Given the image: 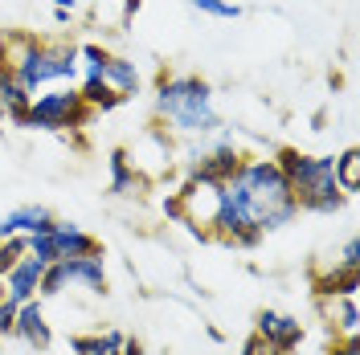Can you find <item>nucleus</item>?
<instances>
[{"instance_id":"nucleus-24","label":"nucleus","mask_w":360,"mask_h":355,"mask_svg":"<svg viewBox=\"0 0 360 355\" xmlns=\"http://www.w3.org/2000/svg\"><path fill=\"white\" fill-rule=\"evenodd\" d=\"M340 266H344V269H360V241H356V237H348V241H344V257H340Z\"/></svg>"},{"instance_id":"nucleus-9","label":"nucleus","mask_w":360,"mask_h":355,"mask_svg":"<svg viewBox=\"0 0 360 355\" xmlns=\"http://www.w3.org/2000/svg\"><path fill=\"white\" fill-rule=\"evenodd\" d=\"M242 163H246V156L229 143V139H221V143H213L209 152H201V159H197V176L213 180V184H229V180L242 172Z\"/></svg>"},{"instance_id":"nucleus-11","label":"nucleus","mask_w":360,"mask_h":355,"mask_svg":"<svg viewBox=\"0 0 360 355\" xmlns=\"http://www.w3.org/2000/svg\"><path fill=\"white\" fill-rule=\"evenodd\" d=\"M13 335H17L21 343H29L33 351H49L53 331H49V323H45V311H41L37 298H29V302L17 307V327H13Z\"/></svg>"},{"instance_id":"nucleus-20","label":"nucleus","mask_w":360,"mask_h":355,"mask_svg":"<svg viewBox=\"0 0 360 355\" xmlns=\"http://www.w3.org/2000/svg\"><path fill=\"white\" fill-rule=\"evenodd\" d=\"M332 172H336V184H340V192H344V196L360 192V152H356V147H348L344 156H336Z\"/></svg>"},{"instance_id":"nucleus-16","label":"nucleus","mask_w":360,"mask_h":355,"mask_svg":"<svg viewBox=\"0 0 360 355\" xmlns=\"http://www.w3.org/2000/svg\"><path fill=\"white\" fill-rule=\"evenodd\" d=\"M311 290H315V298H344V294H356L360 290V269H344V266L323 269V274L311 278Z\"/></svg>"},{"instance_id":"nucleus-25","label":"nucleus","mask_w":360,"mask_h":355,"mask_svg":"<svg viewBox=\"0 0 360 355\" xmlns=\"http://www.w3.org/2000/svg\"><path fill=\"white\" fill-rule=\"evenodd\" d=\"M242 355H274L266 347V339H262V335H250L246 343H242Z\"/></svg>"},{"instance_id":"nucleus-5","label":"nucleus","mask_w":360,"mask_h":355,"mask_svg":"<svg viewBox=\"0 0 360 355\" xmlns=\"http://www.w3.org/2000/svg\"><path fill=\"white\" fill-rule=\"evenodd\" d=\"M221 196H225V184H213V180L193 172L176 192V213H180L176 221L188 225L193 233L209 237L213 225H217V213H221Z\"/></svg>"},{"instance_id":"nucleus-15","label":"nucleus","mask_w":360,"mask_h":355,"mask_svg":"<svg viewBox=\"0 0 360 355\" xmlns=\"http://www.w3.org/2000/svg\"><path fill=\"white\" fill-rule=\"evenodd\" d=\"M103 86L111 90V94H119L123 102L131 98V94H139V69H135V62H127V58H103Z\"/></svg>"},{"instance_id":"nucleus-22","label":"nucleus","mask_w":360,"mask_h":355,"mask_svg":"<svg viewBox=\"0 0 360 355\" xmlns=\"http://www.w3.org/2000/svg\"><path fill=\"white\" fill-rule=\"evenodd\" d=\"M184 4L201 8V13H209V17H221V21H238V17H242V8L229 4V0H184Z\"/></svg>"},{"instance_id":"nucleus-29","label":"nucleus","mask_w":360,"mask_h":355,"mask_svg":"<svg viewBox=\"0 0 360 355\" xmlns=\"http://www.w3.org/2000/svg\"><path fill=\"white\" fill-rule=\"evenodd\" d=\"M0 302H4V286H0Z\"/></svg>"},{"instance_id":"nucleus-13","label":"nucleus","mask_w":360,"mask_h":355,"mask_svg":"<svg viewBox=\"0 0 360 355\" xmlns=\"http://www.w3.org/2000/svg\"><path fill=\"white\" fill-rule=\"evenodd\" d=\"M49 225H53V217H49L45 204H21V208H13V213L0 221V241H4V237H37Z\"/></svg>"},{"instance_id":"nucleus-14","label":"nucleus","mask_w":360,"mask_h":355,"mask_svg":"<svg viewBox=\"0 0 360 355\" xmlns=\"http://www.w3.org/2000/svg\"><path fill=\"white\" fill-rule=\"evenodd\" d=\"M319 314L328 319V327L344 339H356L360 331V311H356V294H344V298H319Z\"/></svg>"},{"instance_id":"nucleus-18","label":"nucleus","mask_w":360,"mask_h":355,"mask_svg":"<svg viewBox=\"0 0 360 355\" xmlns=\"http://www.w3.org/2000/svg\"><path fill=\"white\" fill-rule=\"evenodd\" d=\"M123 331H98V335H74L70 339V351L74 355H119L123 347Z\"/></svg>"},{"instance_id":"nucleus-12","label":"nucleus","mask_w":360,"mask_h":355,"mask_svg":"<svg viewBox=\"0 0 360 355\" xmlns=\"http://www.w3.org/2000/svg\"><path fill=\"white\" fill-rule=\"evenodd\" d=\"M62 269V282L66 286H82L90 294H107V269H103V253L94 257H70V262H58Z\"/></svg>"},{"instance_id":"nucleus-8","label":"nucleus","mask_w":360,"mask_h":355,"mask_svg":"<svg viewBox=\"0 0 360 355\" xmlns=\"http://www.w3.org/2000/svg\"><path fill=\"white\" fill-rule=\"evenodd\" d=\"M254 335H262L274 355H291V351H299V343H303V323H299L295 314H283V311H258Z\"/></svg>"},{"instance_id":"nucleus-1","label":"nucleus","mask_w":360,"mask_h":355,"mask_svg":"<svg viewBox=\"0 0 360 355\" xmlns=\"http://www.w3.org/2000/svg\"><path fill=\"white\" fill-rule=\"evenodd\" d=\"M299 217L287 180L274 159H246L242 172L225 184L221 213L209 237L233 245V249H254L266 233L291 225Z\"/></svg>"},{"instance_id":"nucleus-6","label":"nucleus","mask_w":360,"mask_h":355,"mask_svg":"<svg viewBox=\"0 0 360 355\" xmlns=\"http://www.w3.org/2000/svg\"><path fill=\"white\" fill-rule=\"evenodd\" d=\"M90 123V107L82 102L78 90H53L29 102L21 127H37V131H74V127H86Z\"/></svg>"},{"instance_id":"nucleus-3","label":"nucleus","mask_w":360,"mask_h":355,"mask_svg":"<svg viewBox=\"0 0 360 355\" xmlns=\"http://www.w3.org/2000/svg\"><path fill=\"white\" fill-rule=\"evenodd\" d=\"M156 114L184 135H213L221 127V114L213 111V90L197 74L164 78L156 94Z\"/></svg>"},{"instance_id":"nucleus-4","label":"nucleus","mask_w":360,"mask_h":355,"mask_svg":"<svg viewBox=\"0 0 360 355\" xmlns=\"http://www.w3.org/2000/svg\"><path fill=\"white\" fill-rule=\"evenodd\" d=\"M78 74V45H53V41H29L21 58L13 62V78L25 94L41 90L45 82H66Z\"/></svg>"},{"instance_id":"nucleus-10","label":"nucleus","mask_w":360,"mask_h":355,"mask_svg":"<svg viewBox=\"0 0 360 355\" xmlns=\"http://www.w3.org/2000/svg\"><path fill=\"white\" fill-rule=\"evenodd\" d=\"M41 274H45V262H37V257H29L25 253L17 266L4 274V298L8 302H29V298H37V290H41Z\"/></svg>"},{"instance_id":"nucleus-28","label":"nucleus","mask_w":360,"mask_h":355,"mask_svg":"<svg viewBox=\"0 0 360 355\" xmlns=\"http://www.w3.org/2000/svg\"><path fill=\"white\" fill-rule=\"evenodd\" d=\"M123 8H127V13H135V8H139V0H123Z\"/></svg>"},{"instance_id":"nucleus-26","label":"nucleus","mask_w":360,"mask_h":355,"mask_svg":"<svg viewBox=\"0 0 360 355\" xmlns=\"http://www.w3.org/2000/svg\"><path fill=\"white\" fill-rule=\"evenodd\" d=\"M70 13H74V0H53V17L58 21H66Z\"/></svg>"},{"instance_id":"nucleus-7","label":"nucleus","mask_w":360,"mask_h":355,"mask_svg":"<svg viewBox=\"0 0 360 355\" xmlns=\"http://www.w3.org/2000/svg\"><path fill=\"white\" fill-rule=\"evenodd\" d=\"M94 253H103V245L94 241L90 233H82L78 225H70V221H53L45 233L29 237V257H37V262H45V266L70 262V257H94Z\"/></svg>"},{"instance_id":"nucleus-23","label":"nucleus","mask_w":360,"mask_h":355,"mask_svg":"<svg viewBox=\"0 0 360 355\" xmlns=\"http://www.w3.org/2000/svg\"><path fill=\"white\" fill-rule=\"evenodd\" d=\"M17 307H21V302H8V298L0 302V339H8L13 327H17Z\"/></svg>"},{"instance_id":"nucleus-19","label":"nucleus","mask_w":360,"mask_h":355,"mask_svg":"<svg viewBox=\"0 0 360 355\" xmlns=\"http://www.w3.org/2000/svg\"><path fill=\"white\" fill-rule=\"evenodd\" d=\"M143 184L148 180L127 163V152H111V192L115 196H135V192H143Z\"/></svg>"},{"instance_id":"nucleus-17","label":"nucleus","mask_w":360,"mask_h":355,"mask_svg":"<svg viewBox=\"0 0 360 355\" xmlns=\"http://www.w3.org/2000/svg\"><path fill=\"white\" fill-rule=\"evenodd\" d=\"M29 102H33V94H25V90L17 86L13 69L0 66V119H8V123H17V127H21Z\"/></svg>"},{"instance_id":"nucleus-2","label":"nucleus","mask_w":360,"mask_h":355,"mask_svg":"<svg viewBox=\"0 0 360 355\" xmlns=\"http://www.w3.org/2000/svg\"><path fill=\"white\" fill-rule=\"evenodd\" d=\"M278 172L291 188L295 204L303 213H340L344 208V192L336 184V172H332V156H303L299 147H283L278 152Z\"/></svg>"},{"instance_id":"nucleus-21","label":"nucleus","mask_w":360,"mask_h":355,"mask_svg":"<svg viewBox=\"0 0 360 355\" xmlns=\"http://www.w3.org/2000/svg\"><path fill=\"white\" fill-rule=\"evenodd\" d=\"M25 253H29V237H4L0 241V282H4V274L17 266Z\"/></svg>"},{"instance_id":"nucleus-27","label":"nucleus","mask_w":360,"mask_h":355,"mask_svg":"<svg viewBox=\"0 0 360 355\" xmlns=\"http://www.w3.org/2000/svg\"><path fill=\"white\" fill-rule=\"evenodd\" d=\"M119 355H148V351H143V343H139V339H123Z\"/></svg>"}]
</instances>
